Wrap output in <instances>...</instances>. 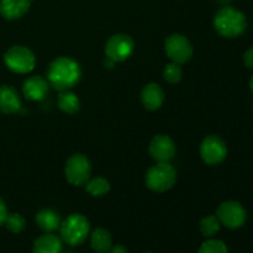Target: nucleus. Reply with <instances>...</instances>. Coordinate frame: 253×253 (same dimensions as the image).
<instances>
[{
    "label": "nucleus",
    "mask_w": 253,
    "mask_h": 253,
    "mask_svg": "<svg viewBox=\"0 0 253 253\" xmlns=\"http://www.w3.org/2000/svg\"><path fill=\"white\" fill-rule=\"evenodd\" d=\"M141 100L148 110H157L165 101V94L161 86L156 83H150L142 89Z\"/></svg>",
    "instance_id": "nucleus-16"
},
{
    "label": "nucleus",
    "mask_w": 253,
    "mask_h": 253,
    "mask_svg": "<svg viewBox=\"0 0 253 253\" xmlns=\"http://www.w3.org/2000/svg\"><path fill=\"white\" fill-rule=\"evenodd\" d=\"M85 189L89 194L94 195V197H101L110 190V183L105 178H94L86 183Z\"/></svg>",
    "instance_id": "nucleus-21"
},
{
    "label": "nucleus",
    "mask_w": 253,
    "mask_h": 253,
    "mask_svg": "<svg viewBox=\"0 0 253 253\" xmlns=\"http://www.w3.org/2000/svg\"><path fill=\"white\" fill-rule=\"evenodd\" d=\"M175 153L174 142L166 135H157L150 143V155L158 163L169 162Z\"/></svg>",
    "instance_id": "nucleus-11"
},
{
    "label": "nucleus",
    "mask_w": 253,
    "mask_h": 253,
    "mask_svg": "<svg viewBox=\"0 0 253 253\" xmlns=\"http://www.w3.org/2000/svg\"><path fill=\"white\" fill-rule=\"evenodd\" d=\"M91 166L84 155H73L66 163L64 174L67 180L73 185H83L89 179Z\"/></svg>",
    "instance_id": "nucleus-7"
},
{
    "label": "nucleus",
    "mask_w": 253,
    "mask_h": 253,
    "mask_svg": "<svg viewBox=\"0 0 253 253\" xmlns=\"http://www.w3.org/2000/svg\"><path fill=\"white\" fill-rule=\"evenodd\" d=\"M214 26L219 35L234 39L244 34L247 27V20L244 12L240 10L231 6H225L215 15Z\"/></svg>",
    "instance_id": "nucleus-2"
},
{
    "label": "nucleus",
    "mask_w": 253,
    "mask_h": 253,
    "mask_svg": "<svg viewBox=\"0 0 253 253\" xmlns=\"http://www.w3.org/2000/svg\"><path fill=\"white\" fill-rule=\"evenodd\" d=\"M200 155L208 165H219L227 155L226 143L216 135L208 136L200 145Z\"/></svg>",
    "instance_id": "nucleus-9"
},
{
    "label": "nucleus",
    "mask_w": 253,
    "mask_h": 253,
    "mask_svg": "<svg viewBox=\"0 0 253 253\" xmlns=\"http://www.w3.org/2000/svg\"><path fill=\"white\" fill-rule=\"evenodd\" d=\"M4 62L15 73H29L34 69L36 61L31 49L25 46H12L5 52Z\"/></svg>",
    "instance_id": "nucleus-5"
},
{
    "label": "nucleus",
    "mask_w": 253,
    "mask_h": 253,
    "mask_svg": "<svg viewBox=\"0 0 253 253\" xmlns=\"http://www.w3.org/2000/svg\"><path fill=\"white\" fill-rule=\"evenodd\" d=\"M244 62L249 68L253 69V46L247 49L244 54Z\"/></svg>",
    "instance_id": "nucleus-25"
},
{
    "label": "nucleus",
    "mask_w": 253,
    "mask_h": 253,
    "mask_svg": "<svg viewBox=\"0 0 253 253\" xmlns=\"http://www.w3.org/2000/svg\"><path fill=\"white\" fill-rule=\"evenodd\" d=\"M163 77H165V79L168 83H178L180 81V78H182V68H180V64L174 63V62L167 64L165 71H163Z\"/></svg>",
    "instance_id": "nucleus-24"
},
{
    "label": "nucleus",
    "mask_w": 253,
    "mask_h": 253,
    "mask_svg": "<svg viewBox=\"0 0 253 253\" xmlns=\"http://www.w3.org/2000/svg\"><path fill=\"white\" fill-rule=\"evenodd\" d=\"M31 0H0V15L6 20L24 16L30 9Z\"/></svg>",
    "instance_id": "nucleus-13"
},
{
    "label": "nucleus",
    "mask_w": 253,
    "mask_h": 253,
    "mask_svg": "<svg viewBox=\"0 0 253 253\" xmlns=\"http://www.w3.org/2000/svg\"><path fill=\"white\" fill-rule=\"evenodd\" d=\"M90 245L96 253H106L113 246L110 232L101 227L95 229L90 235Z\"/></svg>",
    "instance_id": "nucleus-18"
},
{
    "label": "nucleus",
    "mask_w": 253,
    "mask_h": 253,
    "mask_svg": "<svg viewBox=\"0 0 253 253\" xmlns=\"http://www.w3.org/2000/svg\"><path fill=\"white\" fill-rule=\"evenodd\" d=\"M5 225H6L7 230L14 234H20L26 226V221H25L24 216H21L20 214H7Z\"/></svg>",
    "instance_id": "nucleus-22"
},
{
    "label": "nucleus",
    "mask_w": 253,
    "mask_h": 253,
    "mask_svg": "<svg viewBox=\"0 0 253 253\" xmlns=\"http://www.w3.org/2000/svg\"><path fill=\"white\" fill-rule=\"evenodd\" d=\"M177 179L175 169L168 162L157 163L151 167L146 174V184L151 190L157 193L166 192L174 185Z\"/></svg>",
    "instance_id": "nucleus-4"
},
{
    "label": "nucleus",
    "mask_w": 253,
    "mask_h": 253,
    "mask_svg": "<svg viewBox=\"0 0 253 253\" xmlns=\"http://www.w3.org/2000/svg\"><path fill=\"white\" fill-rule=\"evenodd\" d=\"M22 91L29 100H43L44 96L48 93V83L46 79L40 76L30 77L29 79L25 81L24 85H22Z\"/></svg>",
    "instance_id": "nucleus-12"
},
{
    "label": "nucleus",
    "mask_w": 253,
    "mask_h": 253,
    "mask_svg": "<svg viewBox=\"0 0 253 253\" xmlns=\"http://www.w3.org/2000/svg\"><path fill=\"white\" fill-rule=\"evenodd\" d=\"M81 74V68L76 61L68 57H58L49 64L47 79L54 89L63 91L76 85Z\"/></svg>",
    "instance_id": "nucleus-1"
},
{
    "label": "nucleus",
    "mask_w": 253,
    "mask_h": 253,
    "mask_svg": "<svg viewBox=\"0 0 253 253\" xmlns=\"http://www.w3.org/2000/svg\"><path fill=\"white\" fill-rule=\"evenodd\" d=\"M250 88H251V90L253 93V76L251 77V81H250Z\"/></svg>",
    "instance_id": "nucleus-28"
},
{
    "label": "nucleus",
    "mask_w": 253,
    "mask_h": 253,
    "mask_svg": "<svg viewBox=\"0 0 253 253\" xmlns=\"http://www.w3.org/2000/svg\"><path fill=\"white\" fill-rule=\"evenodd\" d=\"M7 216V209L5 207V203L2 202V199L0 198V226L2 224H5V220H6Z\"/></svg>",
    "instance_id": "nucleus-26"
},
{
    "label": "nucleus",
    "mask_w": 253,
    "mask_h": 253,
    "mask_svg": "<svg viewBox=\"0 0 253 253\" xmlns=\"http://www.w3.org/2000/svg\"><path fill=\"white\" fill-rule=\"evenodd\" d=\"M220 226H221V224H220L219 219L215 215H209V216L203 217L199 224L200 231L207 237L215 236L220 231Z\"/></svg>",
    "instance_id": "nucleus-20"
},
{
    "label": "nucleus",
    "mask_w": 253,
    "mask_h": 253,
    "mask_svg": "<svg viewBox=\"0 0 253 253\" xmlns=\"http://www.w3.org/2000/svg\"><path fill=\"white\" fill-rule=\"evenodd\" d=\"M58 108L66 114H74L81 108L78 96L68 90L61 91L58 96Z\"/></svg>",
    "instance_id": "nucleus-19"
},
{
    "label": "nucleus",
    "mask_w": 253,
    "mask_h": 253,
    "mask_svg": "<svg viewBox=\"0 0 253 253\" xmlns=\"http://www.w3.org/2000/svg\"><path fill=\"white\" fill-rule=\"evenodd\" d=\"M146 253H151V252H146Z\"/></svg>",
    "instance_id": "nucleus-30"
},
{
    "label": "nucleus",
    "mask_w": 253,
    "mask_h": 253,
    "mask_svg": "<svg viewBox=\"0 0 253 253\" xmlns=\"http://www.w3.org/2000/svg\"><path fill=\"white\" fill-rule=\"evenodd\" d=\"M133 51V41L128 35L116 34L108 40L105 44V54L114 62H123Z\"/></svg>",
    "instance_id": "nucleus-10"
},
{
    "label": "nucleus",
    "mask_w": 253,
    "mask_h": 253,
    "mask_svg": "<svg viewBox=\"0 0 253 253\" xmlns=\"http://www.w3.org/2000/svg\"><path fill=\"white\" fill-rule=\"evenodd\" d=\"M166 53L174 63L183 64L193 56V47L189 40L179 34H173L167 37L165 43Z\"/></svg>",
    "instance_id": "nucleus-8"
},
{
    "label": "nucleus",
    "mask_w": 253,
    "mask_h": 253,
    "mask_svg": "<svg viewBox=\"0 0 253 253\" xmlns=\"http://www.w3.org/2000/svg\"><path fill=\"white\" fill-rule=\"evenodd\" d=\"M90 231V225L85 216L81 214H72L59 226L62 241L69 246H78L83 244Z\"/></svg>",
    "instance_id": "nucleus-3"
},
{
    "label": "nucleus",
    "mask_w": 253,
    "mask_h": 253,
    "mask_svg": "<svg viewBox=\"0 0 253 253\" xmlns=\"http://www.w3.org/2000/svg\"><path fill=\"white\" fill-rule=\"evenodd\" d=\"M198 253H229L226 245L220 240H209L200 246Z\"/></svg>",
    "instance_id": "nucleus-23"
},
{
    "label": "nucleus",
    "mask_w": 253,
    "mask_h": 253,
    "mask_svg": "<svg viewBox=\"0 0 253 253\" xmlns=\"http://www.w3.org/2000/svg\"><path fill=\"white\" fill-rule=\"evenodd\" d=\"M62 250H63L62 239L52 232H46L34 242L32 253H61Z\"/></svg>",
    "instance_id": "nucleus-15"
},
{
    "label": "nucleus",
    "mask_w": 253,
    "mask_h": 253,
    "mask_svg": "<svg viewBox=\"0 0 253 253\" xmlns=\"http://www.w3.org/2000/svg\"><path fill=\"white\" fill-rule=\"evenodd\" d=\"M36 222L40 229L44 232H53L61 226V219L58 214L51 209H43L36 215Z\"/></svg>",
    "instance_id": "nucleus-17"
},
{
    "label": "nucleus",
    "mask_w": 253,
    "mask_h": 253,
    "mask_svg": "<svg viewBox=\"0 0 253 253\" xmlns=\"http://www.w3.org/2000/svg\"><path fill=\"white\" fill-rule=\"evenodd\" d=\"M106 253H127V250L123 245H116V246H111V249Z\"/></svg>",
    "instance_id": "nucleus-27"
},
{
    "label": "nucleus",
    "mask_w": 253,
    "mask_h": 253,
    "mask_svg": "<svg viewBox=\"0 0 253 253\" xmlns=\"http://www.w3.org/2000/svg\"><path fill=\"white\" fill-rule=\"evenodd\" d=\"M62 253V252H61ZM63 253H73V252H63Z\"/></svg>",
    "instance_id": "nucleus-29"
},
{
    "label": "nucleus",
    "mask_w": 253,
    "mask_h": 253,
    "mask_svg": "<svg viewBox=\"0 0 253 253\" xmlns=\"http://www.w3.org/2000/svg\"><path fill=\"white\" fill-rule=\"evenodd\" d=\"M216 216L220 224L227 229L236 230L244 226L247 220V212L245 208L237 202H225L217 208Z\"/></svg>",
    "instance_id": "nucleus-6"
},
{
    "label": "nucleus",
    "mask_w": 253,
    "mask_h": 253,
    "mask_svg": "<svg viewBox=\"0 0 253 253\" xmlns=\"http://www.w3.org/2000/svg\"><path fill=\"white\" fill-rule=\"evenodd\" d=\"M21 108L19 93L10 85L0 86V111L4 114L17 113Z\"/></svg>",
    "instance_id": "nucleus-14"
}]
</instances>
